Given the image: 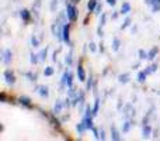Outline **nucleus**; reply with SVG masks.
Instances as JSON below:
<instances>
[{
	"label": "nucleus",
	"instance_id": "nucleus-1",
	"mask_svg": "<svg viewBox=\"0 0 160 141\" xmlns=\"http://www.w3.org/2000/svg\"><path fill=\"white\" fill-rule=\"evenodd\" d=\"M66 10H68V18L70 21H75L76 17H77V11H76V7L73 6V3H68L66 4Z\"/></svg>",
	"mask_w": 160,
	"mask_h": 141
},
{
	"label": "nucleus",
	"instance_id": "nucleus-2",
	"mask_svg": "<svg viewBox=\"0 0 160 141\" xmlns=\"http://www.w3.org/2000/svg\"><path fill=\"white\" fill-rule=\"evenodd\" d=\"M4 78H6V82H7L9 85H13V83L16 82V76H14V73H13L10 69L4 70Z\"/></svg>",
	"mask_w": 160,
	"mask_h": 141
},
{
	"label": "nucleus",
	"instance_id": "nucleus-3",
	"mask_svg": "<svg viewBox=\"0 0 160 141\" xmlns=\"http://www.w3.org/2000/svg\"><path fill=\"white\" fill-rule=\"evenodd\" d=\"M11 57H13V54H11L10 49H4L3 51V62H4L6 65H9L11 62Z\"/></svg>",
	"mask_w": 160,
	"mask_h": 141
},
{
	"label": "nucleus",
	"instance_id": "nucleus-4",
	"mask_svg": "<svg viewBox=\"0 0 160 141\" xmlns=\"http://www.w3.org/2000/svg\"><path fill=\"white\" fill-rule=\"evenodd\" d=\"M37 92L42 96V98H48L49 96V92H48V87L47 86H38L37 87Z\"/></svg>",
	"mask_w": 160,
	"mask_h": 141
},
{
	"label": "nucleus",
	"instance_id": "nucleus-5",
	"mask_svg": "<svg viewBox=\"0 0 160 141\" xmlns=\"http://www.w3.org/2000/svg\"><path fill=\"white\" fill-rule=\"evenodd\" d=\"M77 76H79V81H80V82H84V81H86L84 69H83V68H81L80 65H79V68H77Z\"/></svg>",
	"mask_w": 160,
	"mask_h": 141
},
{
	"label": "nucleus",
	"instance_id": "nucleus-6",
	"mask_svg": "<svg viewBox=\"0 0 160 141\" xmlns=\"http://www.w3.org/2000/svg\"><path fill=\"white\" fill-rule=\"evenodd\" d=\"M111 138H112L114 141L121 140V137H119V133L117 131V129H115V127H111Z\"/></svg>",
	"mask_w": 160,
	"mask_h": 141
},
{
	"label": "nucleus",
	"instance_id": "nucleus-7",
	"mask_svg": "<svg viewBox=\"0 0 160 141\" xmlns=\"http://www.w3.org/2000/svg\"><path fill=\"white\" fill-rule=\"evenodd\" d=\"M129 10H131V4H129L128 1H125L122 4V7H121V14H128Z\"/></svg>",
	"mask_w": 160,
	"mask_h": 141
},
{
	"label": "nucleus",
	"instance_id": "nucleus-8",
	"mask_svg": "<svg viewBox=\"0 0 160 141\" xmlns=\"http://www.w3.org/2000/svg\"><path fill=\"white\" fill-rule=\"evenodd\" d=\"M62 107H63V104H62V100H56V103H55V113L56 114H60V112H62Z\"/></svg>",
	"mask_w": 160,
	"mask_h": 141
},
{
	"label": "nucleus",
	"instance_id": "nucleus-9",
	"mask_svg": "<svg viewBox=\"0 0 160 141\" xmlns=\"http://www.w3.org/2000/svg\"><path fill=\"white\" fill-rule=\"evenodd\" d=\"M157 52H159V49L156 48V47H155V48H152L149 51V54H148V59H150V61L155 59V57L157 55Z\"/></svg>",
	"mask_w": 160,
	"mask_h": 141
},
{
	"label": "nucleus",
	"instance_id": "nucleus-10",
	"mask_svg": "<svg viewBox=\"0 0 160 141\" xmlns=\"http://www.w3.org/2000/svg\"><path fill=\"white\" fill-rule=\"evenodd\" d=\"M63 41L69 44V26L63 27Z\"/></svg>",
	"mask_w": 160,
	"mask_h": 141
},
{
	"label": "nucleus",
	"instance_id": "nucleus-11",
	"mask_svg": "<svg viewBox=\"0 0 160 141\" xmlns=\"http://www.w3.org/2000/svg\"><path fill=\"white\" fill-rule=\"evenodd\" d=\"M96 7H97V0H90V1L87 3V9H89V11H94Z\"/></svg>",
	"mask_w": 160,
	"mask_h": 141
},
{
	"label": "nucleus",
	"instance_id": "nucleus-12",
	"mask_svg": "<svg viewBox=\"0 0 160 141\" xmlns=\"http://www.w3.org/2000/svg\"><path fill=\"white\" fill-rule=\"evenodd\" d=\"M150 131H152L150 126L149 124H145V127H143V137H145V138H148V137L150 136Z\"/></svg>",
	"mask_w": 160,
	"mask_h": 141
},
{
	"label": "nucleus",
	"instance_id": "nucleus-13",
	"mask_svg": "<svg viewBox=\"0 0 160 141\" xmlns=\"http://www.w3.org/2000/svg\"><path fill=\"white\" fill-rule=\"evenodd\" d=\"M118 81L121 82V83H127L129 81V75L128 73H125V75H119L118 76Z\"/></svg>",
	"mask_w": 160,
	"mask_h": 141
},
{
	"label": "nucleus",
	"instance_id": "nucleus-14",
	"mask_svg": "<svg viewBox=\"0 0 160 141\" xmlns=\"http://www.w3.org/2000/svg\"><path fill=\"white\" fill-rule=\"evenodd\" d=\"M84 124L87 129H93V120H91V117H86L84 119Z\"/></svg>",
	"mask_w": 160,
	"mask_h": 141
},
{
	"label": "nucleus",
	"instance_id": "nucleus-15",
	"mask_svg": "<svg viewBox=\"0 0 160 141\" xmlns=\"http://www.w3.org/2000/svg\"><path fill=\"white\" fill-rule=\"evenodd\" d=\"M47 54H48V48L42 49V51L39 52V59H41V61H45V59H47Z\"/></svg>",
	"mask_w": 160,
	"mask_h": 141
},
{
	"label": "nucleus",
	"instance_id": "nucleus-16",
	"mask_svg": "<svg viewBox=\"0 0 160 141\" xmlns=\"http://www.w3.org/2000/svg\"><path fill=\"white\" fill-rule=\"evenodd\" d=\"M119 49V40L114 38V43H112V51H118Z\"/></svg>",
	"mask_w": 160,
	"mask_h": 141
},
{
	"label": "nucleus",
	"instance_id": "nucleus-17",
	"mask_svg": "<svg viewBox=\"0 0 160 141\" xmlns=\"http://www.w3.org/2000/svg\"><path fill=\"white\" fill-rule=\"evenodd\" d=\"M76 129H77V131H79L80 134H81V133H83V131H84L86 129H87V127H86L84 121H83V123H80V124H77V126H76Z\"/></svg>",
	"mask_w": 160,
	"mask_h": 141
},
{
	"label": "nucleus",
	"instance_id": "nucleus-18",
	"mask_svg": "<svg viewBox=\"0 0 160 141\" xmlns=\"http://www.w3.org/2000/svg\"><path fill=\"white\" fill-rule=\"evenodd\" d=\"M146 75H148V73H146L145 70H143V72H140V73H139V75H138V81L140 82V83H143V82H145V79H146Z\"/></svg>",
	"mask_w": 160,
	"mask_h": 141
},
{
	"label": "nucleus",
	"instance_id": "nucleus-19",
	"mask_svg": "<svg viewBox=\"0 0 160 141\" xmlns=\"http://www.w3.org/2000/svg\"><path fill=\"white\" fill-rule=\"evenodd\" d=\"M44 75H45V76H51V75H53V68H51V66L45 68V70H44Z\"/></svg>",
	"mask_w": 160,
	"mask_h": 141
},
{
	"label": "nucleus",
	"instance_id": "nucleus-20",
	"mask_svg": "<svg viewBox=\"0 0 160 141\" xmlns=\"http://www.w3.org/2000/svg\"><path fill=\"white\" fill-rule=\"evenodd\" d=\"M21 17L24 18V21H28V18H30V13H28V10H23Z\"/></svg>",
	"mask_w": 160,
	"mask_h": 141
},
{
	"label": "nucleus",
	"instance_id": "nucleus-21",
	"mask_svg": "<svg viewBox=\"0 0 160 141\" xmlns=\"http://www.w3.org/2000/svg\"><path fill=\"white\" fill-rule=\"evenodd\" d=\"M156 69H157V65H152V66H149V69H145V72L149 75V73H152V72H155Z\"/></svg>",
	"mask_w": 160,
	"mask_h": 141
},
{
	"label": "nucleus",
	"instance_id": "nucleus-22",
	"mask_svg": "<svg viewBox=\"0 0 160 141\" xmlns=\"http://www.w3.org/2000/svg\"><path fill=\"white\" fill-rule=\"evenodd\" d=\"M20 102H21L23 104H25V106H31V103H30V99H28V98H20Z\"/></svg>",
	"mask_w": 160,
	"mask_h": 141
},
{
	"label": "nucleus",
	"instance_id": "nucleus-23",
	"mask_svg": "<svg viewBox=\"0 0 160 141\" xmlns=\"http://www.w3.org/2000/svg\"><path fill=\"white\" fill-rule=\"evenodd\" d=\"M139 58H140V59H146V58H148V54L145 52L143 49H139Z\"/></svg>",
	"mask_w": 160,
	"mask_h": 141
},
{
	"label": "nucleus",
	"instance_id": "nucleus-24",
	"mask_svg": "<svg viewBox=\"0 0 160 141\" xmlns=\"http://www.w3.org/2000/svg\"><path fill=\"white\" fill-rule=\"evenodd\" d=\"M98 106H100V100L97 99V100H96V106H94V109H93V114H94V116H96L97 112H98Z\"/></svg>",
	"mask_w": 160,
	"mask_h": 141
},
{
	"label": "nucleus",
	"instance_id": "nucleus-25",
	"mask_svg": "<svg viewBox=\"0 0 160 141\" xmlns=\"http://www.w3.org/2000/svg\"><path fill=\"white\" fill-rule=\"evenodd\" d=\"M31 44H32V47H38V45H39V41H38V38H37V37H32V38H31Z\"/></svg>",
	"mask_w": 160,
	"mask_h": 141
},
{
	"label": "nucleus",
	"instance_id": "nucleus-26",
	"mask_svg": "<svg viewBox=\"0 0 160 141\" xmlns=\"http://www.w3.org/2000/svg\"><path fill=\"white\" fill-rule=\"evenodd\" d=\"M129 129H131V123H129V121H127V123L124 124V127H122L124 133H127V131H129Z\"/></svg>",
	"mask_w": 160,
	"mask_h": 141
},
{
	"label": "nucleus",
	"instance_id": "nucleus-27",
	"mask_svg": "<svg viewBox=\"0 0 160 141\" xmlns=\"http://www.w3.org/2000/svg\"><path fill=\"white\" fill-rule=\"evenodd\" d=\"M129 24H131V18H127V20L124 21V24H122V26H121V28H122V30H124V28H127V27H128Z\"/></svg>",
	"mask_w": 160,
	"mask_h": 141
},
{
	"label": "nucleus",
	"instance_id": "nucleus-28",
	"mask_svg": "<svg viewBox=\"0 0 160 141\" xmlns=\"http://www.w3.org/2000/svg\"><path fill=\"white\" fill-rule=\"evenodd\" d=\"M145 1H146V3H148V4H156V3H160V0H145Z\"/></svg>",
	"mask_w": 160,
	"mask_h": 141
},
{
	"label": "nucleus",
	"instance_id": "nucleus-29",
	"mask_svg": "<svg viewBox=\"0 0 160 141\" xmlns=\"http://www.w3.org/2000/svg\"><path fill=\"white\" fill-rule=\"evenodd\" d=\"M153 11H155V13L160 11V3H156V4H153Z\"/></svg>",
	"mask_w": 160,
	"mask_h": 141
},
{
	"label": "nucleus",
	"instance_id": "nucleus-30",
	"mask_svg": "<svg viewBox=\"0 0 160 141\" xmlns=\"http://www.w3.org/2000/svg\"><path fill=\"white\" fill-rule=\"evenodd\" d=\"M37 57H38V55H34V54L31 55V62H32V64H37V62H38V58H37Z\"/></svg>",
	"mask_w": 160,
	"mask_h": 141
},
{
	"label": "nucleus",
	"instance_id": "nucleus-31",
	"mask_svg": "<svg viewBox=\"0 0 160 141\" xmlns=\"http://www.w3.org/2000/svg\"><path fill=\"white\" fill-rule=\"evenodd\" d=\"M66 64H68V66L72 64V54H69L68 57H66Z\"/></svg>",
	"mask_w": 160,
	"mask_h": 141
},
{
	"label": "nucleus",
	"instance_id": "nucleus-32",
	"mask_svg": "<svg viewBox=\"0 0 160 141\" xmlns=\"http://www.w3.org/2000/svg\"><path fill=\"white\" fill-rule=\"evenodd\" d=\"M105 18H107V16H105V14H103V16H101V21H100V26H104V24H105Z\"/></svg>",
	"mask_w": 160,
	"mask_h": 141
},
{
	"label": "nucleus",
	"instance_id": "nucleus-33",
	"mask_svg": "<svg viewBox=\"0 0 160 141\" xmlns=\"http://www.w3.org/2000/svg\"><path fill=\"white\" fill-rule=\"evenodd\" d=\"M100 138H101V140H104V138H105V133H104V130H100Z\"/></svg>",
	"mask_w": 160,
	"mask_h": 141
},
{
	"label": "nucleus",
	"instance_id": "nucleus-34",
	"mask_svg": "<svg viewBox=\"0 0 160 141\" xmlns=\"http://www.w3.org/2000/svg\"><path fill=\"white\" fill-rule=\"evenodd\" d=\"M107 3L110 6H115V3H117V0H107Z\"/></svg>",
	"mask_w": 160,
	"mask_h": 141
},
{
	"label": "nucleus",
	"instance_id": "nucleus-35",
	"mask_svg": "<svg viewBox=\"0 0 160 141\" xmlns=\"http://www.w3.org/2000/svg\"><path fill=\"white\" fill-rule=\"evenodd\" d=\"M90 49L93 51V52L96 51V44H94V43H90Z\"/></svg>",
	"mask_w": 160,
	"mask_h": 141
},
{
	"label": "nucleus",
	"instance_id": "nucleus-36",
	"mask_svg": "<svg viewBox=\"0 0 160 141\" xmlns=\"http://www.w3.org/2000/svg\"><path fill=\"white\" fill-rule=\"evenodd\" d=\"M100 11H101V6L98 4V6L96 7V13H100Z\"/></svg>",
	"mask_w": 160,
	"mask_h": 141
},
{
	"label": "nucleus",
	"instance_id": "nucleus-37",
	"mask_svg": "<svg viewBox=\"0 0 160 141\" xmlns=\"http://www.w3.org/2000/svg\"><path fill=\"white\" fill-rule=\"evenodd\" d=\"M77 1H80V0H72V3H73V4H76Z\"/></svg>",
	"mask_w": 160,
	"mask_h": 141
}]
</instances>
